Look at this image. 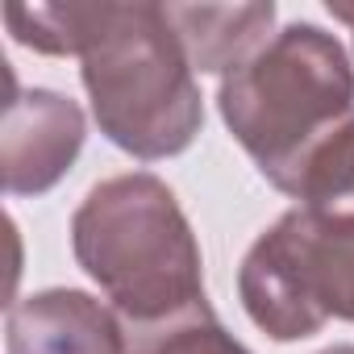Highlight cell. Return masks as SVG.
Returning <instances> with one entry per match:
<instances>
[{"instance_id": "6da1fadb", "label": "cell", "mask_w": 354, "mask_h": 354, "mask_svg": "<svg viewBox=\"0 0 354 354\" xmlns=\"http://www.w3.org/2000/svg\"><path fill=\"white\" fill-rule=\"evenodd\" d=\"M71 254L121 325H146L205 296V254L175 192L150 171L100 180L71 217Z\"/></svg>"}, {"instance_id": "7a4b0ae2", "label": "cell", "mask_w": 354, "mask_h": 354, "mask_svg": "<svg viewBox=\"0 0 354 354\" xmlns=\"http://www.w3.org/2000/svg\"><path fill=\"white\" fill-rule=\"evenodd\" d=\"M217 109L263 180L279 188L300 158L354 117L350 55L321 26L292 21L242 67L221 75Z\"/></svg>"}, {"instance_id": "3957f363", "label": "cell", "mask_w": 354, "mask_h": 354, "mask_svg": "<svg viewBox=\"0 0 354 354\" xmlns=\"http://www.w3.org/2000/svg\"><path fill=\"white\" fill-rule=\"evenodd\" d=\"M80 80L100 133L142 162L184 154L205 125L196 71L162 5L104 0L100 30L80 59Z\"/></svg>"}, {"instance_id": "277c9868", "label": "cell", "mask_w": 354, "mask_h": 354, "mask_svg": "<svg viewBox=\"0 0 354 354\" xmlns=\"http://www.w3.org/2000/svg\"><path fill=\"white\" fill-rule=\"evenodd\" d=\"M238 296L271 342H304L325 321L354 325V213L288 209L246 250Z\"/></svg>"}, {"instance_id": "5b68a950", "label": "cell", "mask_w": 354, "mask_h": 354, "mask_svg": "<svg viewBox=\"0 0 354 354\" xmlns=\"http://www.w3.org/2000/svg\"><path fill=\"white\" fill-rule=\"evenodd\" d=\"M88 138L84 109L50 88L13 92L0 125V184L9 196H42L75 167Z\"/></svg>"}, {"instance_id": "8992f818", "label": "cell", "mask_w": 354, "mask_h": 354, "mask_svg": "<svg viewBox=\"0 0 354 354\" xmlns=\"http://www.w3.org/2000/svg\"><path fill=\"white\" fill-rule=\"evenodd\" d=\"M9 354H125L121 317L80 288H46L9 308Z\"/></svg>"}, {"instance_id": "52a82bcc", "label": "cell", "mask_w": 354, "mask_h": 354, "mask_svg": "<svg viewBox=\"0 0 354 354\" xmlns=\"http://www.w3.org/2000/svg\"><path fill=\"white\" fill-rule=\"evenodd\" d=\"M162 17L184 46L192 71L230 75L271 42L275 5H162Z\"/></svg>"}, {"instance_id": "ba28073f", "label": "cell", "mask_w": 354, "mask_h": 354, "mask_svg": "<svg viewBox=\"0 0 354 354\" xmlns=\"http://www.w3.org/2000/svg\"><path fill=\"white\" fill-rule=\"evenodd\" d=\"M104 17V0H67V5H9L5 26L13 42L50 55V59H84Z\"/></svg>"}, {"instance_id": "9c48e42d", "label": "cell", "mask_w": 354, "mask_h": 354, "mask_svg": "<svg viewBox=\"0 0 354 354\" xmlns=\"http://www.w3.org/2000/svg\"><path fill=\"white\" fill-rule=\"evenodd\" d=\"M125 354H250V350L221 325L209 300H196L162 321L125 325Z\"/></svg>"}, {"instance_id": "30bf717a", "label": "cell", "mask_w": 354, "mask_h": 354, "mask_svg": "<svg viewBox=\"0 0 354 354\" xmlns=\"http://www.w3.org/2000/svg\"><path fill=\"white\" fill-rule=\"evenodd\" d=\"M275 192L292 196L300 209H337V201H354V117L300 158Z\"/></svg>"}, {"instance_id": "8fae6325", "label": "cell", "mask_w": 354, "mask_h": 354, "mask_svg": "<svg viewBox=\"0 0 354 354\" xmlns=\"http://www.w3.org/2000/svg\"><path fill=\"white\" fill-rule=\"evenodd\" d=\"M329 17H333V21H342V26H350V30H354V5H333V0H329Z\"/></svg>"}, {"instance_id": "7c38bea8", "label": "cell", "mask_w": 354, "mask_h": 354, "mask_svg": "<svg viewBox=\"0 0 354 354\" xmlns=\"http://www.w3.org/2000/svg\"><path fill=\"white\" fill-rule=\"evenodd\" d=\"M321 354H354V346H325Z\"/></svg>"}]
</instances>
